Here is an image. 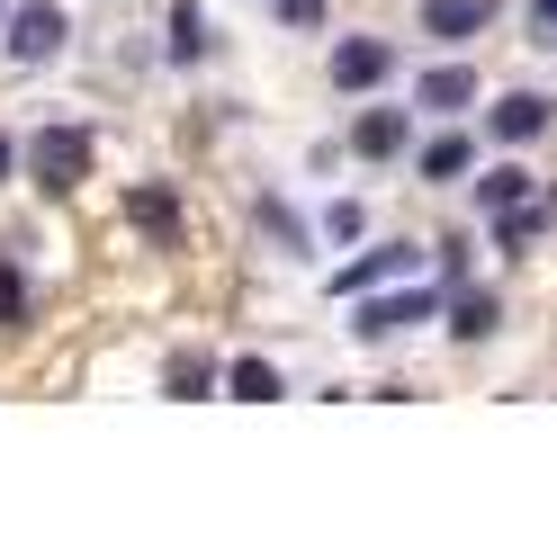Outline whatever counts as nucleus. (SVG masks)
Instances as JSON below:
<instances>
[{
	"instance_id": "nucleus-1",
	"label": "nucleus",
	"mask_w": 557,
	"mask_h": 538,
	"mask_svg": "<svg viewBox=\"0 0 557 538\" xmlns=\"http://www.w3.org/2000/svg\"><path fill=\"white\" fill-rule=\"evenodd\" d=\"M27 171H37V189H82V179H90V135L82 126H46L37 143H27Z\"/></svg>"
},
{
	"instance_id": "nucleus-2",
	"label": "nucleus",
	"mask_w": 557,
	"mask_h": 538,
	"mask_svg": "<svg viewBox=\"0 0 557 538\" xmlns=\"http://www.w3.org/2000/svg\"><path fill=\"white\" fill-rule=\"evenodd\" d=\"M63 36H73V27H63V10H46V0H37V10L10 18V54H18V63H54Z\"/></svg>"
},
{
	"instance_id": "nucleus-3",
	"label": "nucleus",
	"mask_w": 557,
	"mask_h": 538,
	"mask_svg": "<svg viewBox=\"0 0 557 538\" xmlns=\"http://www.w3.org/2000/svg\"><path fill=\"white\" fill-rule=\"evenodd\" d=\"M387 72H396L387 36H351V46H333V82L342 90H369V82H387Z\"/></svg>"
},
{
	"instance_id": "nucleus-4",
	"label": "nucleus",
	"mask_w": 557,
	"mask_h": 538,
	"mask_svg": "<svg viewBox=\"0 0 557 538\" xmlns=\"http://www.w3.org/2000/svg\"><path fill=\"white\" fill-rule=\"evenodd\" d=\"M423 314H432V297H423V287H405V297H377V305H360V323H351V333H360V341H396L405 323H423Z\"/></svg>"
},
{
	"instance_id": "nucleus-5",
	"label": "nucleus",
	"mask_w": 557,
	"mask_h": 538,
	"mask_svg": "<svg viewBox=\"0 0 557 538\" xmlns=\"http://www.w3.org/2000/svg\"><path fill=\"white\" fill-rule=\"evenodd\" d=\"M485 18H495V0H423V27L449 36V46H459V36H476Z\"/></svg>"
},
{
	"instance_id": "nucleus-6",
	"label": "nucleus",
	"mask_w": 557,
	"mask_h": 538,
	"mask_svg": "<svg viewBox=\"0 0 557 538\" xmlns=\"http://www.w3.org/2000/svg\"><path fill=\"white\" fill-rule=\"evenodd\" d=\"M495 135H504V143H531V135H548V99H531V90L495 99Z\"/></svg>"
},
{
	"instance_id": "nucleus-7",
	"label": "nucleus",
	"mask_w": 557,
	"mask_h": 538,
	"mask_svg": "<svg viewBox=\"0 0 557 538\" xmlns=\"http://www.w3.org/2000/svg\"><path fill=\"white\" fill-rule=\"evenodd\" d=\"M351 143L369 162H387V153H405V108H369V117L351 126Z\"/></svg>"
},
{
	"instance_id": "nucleus-8",
	"label": "nucleus",
	"mask_w": 557,
	"mask_h": 538,
	"mask_svg": "<svg viewBox=\"0 0 557 538\" xmlns=\"http://www.w3.org/2000/svg\"><path fill=\"white\" fill-rule=\"evenodd\" d=\"M126 215H135V225H145L153 242H181V198H171V189H135V198H126Z\"/></svg>"
},
{
	"instance_id": "nucleus-9",
	"label": "nucleus",
	"mask_w": 557,
	"mask_h": 538,
	"mask_svg": "<svg viewBox=\"0 0 557 538\" xmlns=\"http://www.w3.org/2000/svg\"><path fill=\"white\" fill-rule=\"evenodd\" d=\"M548 215H557V198H521V207H504V225H495V242H504V251H521V242H540V234H548Z\"/></svg>"
},
{
	"instance_id": "nucleus-10",
	"label": "nucleus",
	"mask_w": 557,
	"mask_h": 538,
	"mask_svg": "<svg viewBox=\"0 0 557 538\" xmlns=\"http://www.w3.org/2000/svg\"><path fill=\"white\" fill-rule=\"evenodd\" d=\"M396 270H413V251H405V242H387V251H369V261H351V270H342L333 287H342V297H360V287H377V278H396Z\"/></svg>"
},
{
	"instance_id": "nucleus-11",
	"label": "nucleus",
	"mask_w": 557,
	"mask_h": 538,
	"mask_svg": "<svg viewBox=\"0 0 557 538\" xmlns=\"http://www.w3.org/2000/svg\"><path fill=\"white\" fill-rule=\"evenodd\" d=\"M413 99H423V108H468V99H476V72H468V63L423 72V82H413Z\"/></svg>"
},
{
	"instance_id": "nucleus-12",
	"label": "nucleus",
	"mask_w": 557,
	"mask_h": 538,
	"mask_svg": "<svg viewBox=\"0 0 557 538\" xmlns=\"http://www.w3.org/2000/svg\"><path fill=\"white\" fill-rule=\"evenodd\" d=\"M521 198H531V171H512V162L476 179V207H495V215H504V207H521Z\"/></svg>"
},
{
	"instance_id": "nucleus-13",
	"label": "nucleus",
	"mask_w": 557,
	"mask_h": 538,
	"mask_svg": "<svg viewBox=\"0 0 557 538\" xmlns=\"http://www.w3.org/2000/svg\"><path fill=\"white\" fill-rule=\"evenodd\" d=\"M171 54H181V63L207 54V18H198V0H171Z\"/></svg>"
},
{
	"instance_id": "nucleus-14",
	"label": "nucleus",
	"mask_w": 557,
	"mask_h": 538,
	"mask_svg": "<svg viewBox=\"0 0 557 538\" xmlns=\"http://www.w3.org/2000/svg\"><path fill=\"white\" fill-rule=\"evenodd\" d=\"M476 162V143L468 135H441V143H423V179H459Z\"/></svg>"
},
{
	"instance_id": "nucleus-15",
	"label": "nucleus",
	"mask_w": 557,
	"mask_h": 538,
	"mask_svg": "<svg viewBox=\"0 0 557 538\" xmlns=\"http://www.w3.org/2000/svg\"><path fill=\"white\" fill-rule=\"evenodd\" d=\"M234 395H243V404H270V395H278V368H270V359H234Z\"/></svg>"
},
{
	"instance_id": "nucleus-16",
	"label": "nucleus",
	"mask_w": 557,
	"mask_h": 538,
	"mask_svg": "<svg viewBox=\"0 0 557 538\" xmlns=\"http://www.w3.org/2000/svg\"><path fill=\"white\" fill-rule=\"evenodd\" d=\"M495 297H459V323H449V333H459V341H485V333H495Z\"/></svg>"
},
{
	"instance_id": "nucleus-17",
	"label": "nucleus",
	"mask_w": 557,
	"mask_h": 538,
	"mask_svg": "<svg viewBox=\"0 0 557 538\" xmlns=\"http://www.w3.org/2000/svg\"><path fill=\"white\" fill-rule=\"evenodd\" d=\"M207 386H216L207 359H171V395H207Z\"/></svg>"
},
{
	"instance_id": "nucleus-18",
	"label": "nucleus",
	"mask_w": 557,
	"mask_h": 538,
	"mask_svg": "<svg viewBox=\"0 0 557 538\" xmlns=\"http://www.w3.org/2000/svg\"><path fill=\"white\" fill-rule=\"evenodd\" d=\"M0 323H27V278L0 261Z\"/></svg>"
},
{
	"instance_id": "nucleus-19",
	"label": "nucleus",
	"mask_w": 557,
	"mask_h": 538,
	"mask_svg": "<svg viewBox=\"0 0 557 538\" xmlns=\"http://www.w3.org/2000/svg\"><path fill=\"white\" fill-rule=\"evenodd\" d=\"M278 18H288V27H315V18H324V0H278Z\"/></svg>"
},
{
	"instance_id": "nucleus-20",
	"label": "nucleus",
	"mask_w": 557,
	"mask_h": 538,
	"mask_svg": "<svg viewBox=\"0 0 557 538\" xmlns=\"http://www.w3.org/2000/svg\"><path fill=\"white\" fill-rule=\"evenodd\" d=\"M540 36H557V0H540Z\"/></svg>"
},
{
	"instance_id": "nucleus-21",
	"label": "nucleus",
	"mask_w": 557,
	"mask_h": 538,
	"mask_svg": "<svg viewBox=\"0 0 557 538\" xmlns=\"http://www.w3.org/2000/svg\"><path fill=\"white\" fill-rule=\"evenodd\" d=\"M0 171H10V143H0Z\"/></svg>"
}]
</instances>
